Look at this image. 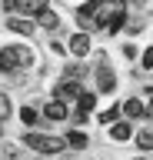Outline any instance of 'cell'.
I'll use <instances>...</instances> for the list:
<instances>
[{
    "instance_id": "18",
    "label": "cell",
    "mask_w": 153,
    "mask_h": 160,
    "mask_svg": "<svg viewBox=\"0 0 153 160\" xmlns=\"http://www.w3.org/2000/svg\"><path fill=\"white\" fill-rule=\"evenodd\" d=\"M143 67L153 70V47H150V50H143Z\"/></svg>"
},
{
    "instance_id": "7",
    "label": "cell",
    "mask_w": 153,
    "mask_h": 160,
    "mask_svg": "<svg viewBox=\"0 0 153 160\" xmlns=\"http://www.w3.org/2000/svg\"><path fill=\"white\" fill-rule=\"evenodd\" d=\"M43 113H47L50 120H67V103H63V100H50Z\"/></svg>"
},
{
    "instance_id": "15",
    "label": "cell",
    "mask_w": 153,
    "mask_h": 160,
    "mask_svg": "<svg viewBox=\"0 0 153 160\" xmlns=\"http://www.w3.org/2000/svg\"><path fill=\"white\" fill-rule=\"evenodd\" d=\"M37 117H40V113H37L33 107H23L20 110V120H23V123H37Z\"/></svg>"
},
{
    "instance_id": "2",
    "label": "cell",
    "mask_w": 153,
    "mask_h": 160,
    "mask_svg": "<svg viewBox=\"0 0 153 160\" xmlns=\"http://www.w3.org/2000/svg\"><path fill=\"white\" fill-rule=\"evenodd\" d=\"M23 143L30 150H40V153H60V150L67 147V140L50 137V133H23Z\"/></svg>"
},
{
    "instance_id": "8",
    "label": "cell",
    "mask_w": 153,
    "mask_h": 160,
    "mask_svg": "<svg viewBox=\"0 0 153 160\" xmlns=\"http://www.w3.org/2000/svg\"><path fill=\"white\" fill-rule=\"evenodd\" d=\"M123 23H127V10H123V7H117V10H113V17L107 20V33H117Z\"/></svg>"
},
{
    "instance_id": "1",
    "label": "cell",
    "mask_w": 153,
    "mask_h": 160,
    "mask_svg": "<svg viewBox=\"0 0 153 160\" xmlns=\"http://www.w3.org/2000/svg\"><path fill=\"white\" fill-rule=\"evenodd\" d=\"M33 63V50L30 47H3L0 50V70L3 73H13V70H23Z\"/></svg>"
},
{
    "instance_id": "13",
    "label": "cell",
    "mask_w": 153,
    "mask_h": 160,
    "mask_svg": "<svg viewBox=\"0 0 153 160\" xmlns=\"http://www.w3.org/2000/svg\"><path fill=\"white\" fill-rule=\"evenodd\" d=\"M90 110H93V93H80V100H77V113L87 117Z\"/></svg>"
},
{
    "instance_id": "9",
    "label": "cell",
    "mask_w": 153,
    "mask_h": 160,
    "mask_svg": "<svg viewBox=\"0 0 153 160\" xmlns=\"http://www.w3.org/2000/svg\"><path fill=\"white\" fill-rule=\"evenodd\" d=\"M120 110L127 117H146V107H143L140 100H127V103H120Z\"/></svg>"
},
{
    "instance_id": "11",
    "label": "cell",
    "mask_w": 153,
    "mask_h": 160,
    "mask_svg": "<svg viewBox=\"0 0 153 160\" xmlns=\"http://www.w3.org/2000/svg\"><path fill=\"white\" fill-rule=\"evenodd\" d=\"M67 147L83 150V147H87V133H80V130H70V133H67Z\"/></svg>"
},
{
    "instance_id": "3",
    "label": "cell",
    "mask_w": 153,
    "mask_h": 160,
    "mask_svg": "<svg viewBox=\"0 0 153 160\" xmlns=\"http://www.w3.org/2000/svg\"><path fill=\"white\" fill-rule=\"evenodd\" d=\"M97 87H100V93H113V87H117V77H113V70L107 63L97 67Z\"/></svg>"
},
{
    "instance_id": "19",
    "label": "cell",
    "mask_w": 153,
    "mask_h": 160,
    "mask_svg": "<svg viewBox=\"0 0 153 160\" xmlns=\"http://www.w3.org/2000/svg\"><path fill=\"white\" fill-rule=\"evenodd\" d=\"M3 157H7V160H17V147H7V150H3Z\"/></svg>"
},
{
    "instance_id": "20",
    "label": "cell",
    "mask_w": 153,
    "mask_h": 160,
    "mask_svg": "<svg viewBox=\"0 0 153 160\" xmlns=\"http://www.w3.org/2000/svg\"><path fill=\"white\" fill-rule=\"evenodd\" d=\"M146 117H153V103H150V107H146Z\"/></svg>"
},
{
    "instance_id": "21",
    "label": "cell",
    "mask_w": 153,
    "mask_h": 160,
    "mask_svg": "<svg viewBox=\"0 0 153 160\" xmlns=\"http://www.w3.org/2000/svg\"><path fill=\"white\" fill-rule=\"evenodd\" d=\"M0 133H3V123H0Z\"/></svg>"
},
{
    "instance_id": "14",
    "label": "cell",
    "mask_w": 153,
    "mask_h": 160,
    "mask_svg": "<svg viewBox=\"0 0 153 160\" xmlns=\"http://www.w3.org/2000/svg\"><path fill=\"white\" fill-rule=\"evenodd\" d=\"M136 147L140 150H153V130H140V133H136Z\"/></svg>"
},
{
    "instance_id": "5",
    "label": "cell",
    "mask_w": 153,
    "mask_h": 160,
    "mask_svg": "<svg viewBox=\"0 0 153 160\" xmlns=\"http://www.w3.org/2000/svg\"><path fill=\"white\" fill-rule=\"evenodd\" d=\"M87 50H90V37L87 33H73L70 37V53L73 57H87Z\"/></svg>"
},
{
    "instance_id": "6",
    "label": "cell",
    "mask_w": 153,
    "mask_h": 160,
    "mask_svg": "<svg viewBox=\"0 0 153 160\" xmlns=\"http://www.w3.org/2000/svg\"><path fill=\"white\" fill-rule=\"evenodd\" d=\"M7 27H10L13 33H23V37H30L37 23H30V20H23V17H10V20H7Z\"/></svg>"
},
{
    "instance_id": "4",
    "label": "cell",
    "mask_w": 153,
    "mask_h": 160,
    "mask_svg": "<svg viewBox=\"0 0 153 160\" xmlns=\"http://www.w3.org/2000/svg\"><path fill=\"white\" fill-rule=\"evenodd\" d=\"M53 100H80V83L77 80H63V83H57V97Z\"/></svg>"
},
{
    "instance_id": "16",
    "label": "cell",
    "mask_w": 153,
    "mask_h": 160,
    "mask_svg": "<svg viewBox=\"0 0 153 160\" xmlns=\"http://www.w3.org/2000/svg\"><path fill=\"white\" fill-rule=\"evenodd\" d=\"M10 117V100H7V93H0V123Z\"/></svg>"
},
{
    "instance_id": "12",
    "label": "cell",
    "mask_w": 153,
    "mask_h": 160,
    "mask_svg": "<svg viewBox=\"0 0 153 160\" xmlns=\"http://www.w3.org/2000/svg\"><path fill=\"white\" fill-rule=\"evenodd\" d=\"M37 27H47V30H57V13H53L50 7L43 10L40 17H37Z\"/></svg>"
},
{
    "instance_id": "10",
    "label": "cell",
    "mask_w": 153,
    "mask_h": 160,
    "mask_svg": "<svg viewBox=\"0 0 153 160\" xmlns=\"http://www.w3.org/2000/svg\"><path fill=\"white\" fill-rule=\"evenodd\" d=\"M130 133H133V127L127 123V120H123V123H113V127H110V137H113V140H130Z\"/></svg>"
},
{
    "instance_id": "17",
    "label": "cell",
    "mask_w": 153,
    "mask_h": 160,
    "mask_svg": "<svg viewBox=\"0 0 153 160\" xmlns=\"http://www.w3.org/2000/svg\"><path fill=\"white\" fill-rule=\"evenodd\" d=\"M117 113H120V107H110V110H103V113H100V123H113V120H117Z\"/></svg>"
}]
</instances>
